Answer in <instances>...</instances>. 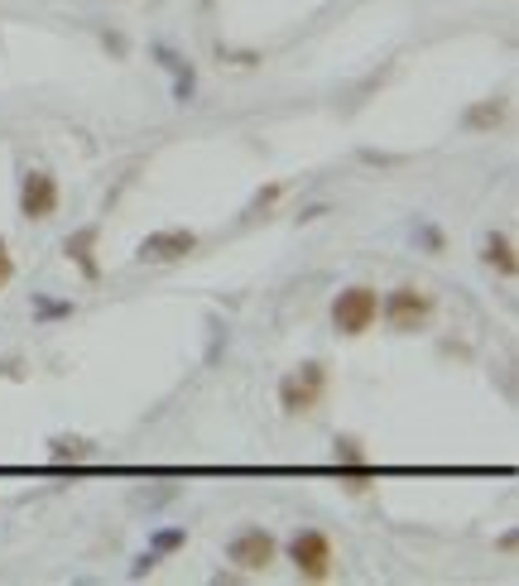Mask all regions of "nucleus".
<instances>
[{
	"instance_id": "nucleus-1",
	"label": "nucleus",
	"mask_w": 519,
	"mask_h": 586,
	"mask_svg": "<svg viewBox=\"0 0 519 586\" xmlns=\"http://www.w3.org/2000/svg\"><path fill=\"white\" fill-rule=\"evenodd\" d=\"M323 399H327V366H317V361H303L299 370H289V376L279 380V409H284L289 419L317 414Z\"/></svg>"
},
{
	"instance_id": "nucleus-2",
	"label": "nucleus",
	"mask_w": 519,
	"mask_h": 586,
	"mask_svg": "<svg viewBox=\"0 0 519 586\" xmlns=\"http://www.w3.org/2000/svg\"><path fill=\"white\" fill-rule=\"evenodd\" d=\"M433 313H437V303H433V293L429 289H419V284H399L390 289L380 299V317L390 323L394 332H423L433 323Z\"/></svg>"
},
{
	"instance_id": "nucleus-3",
	"label": "nucleus",
	"mask_w": 519,
	"mask_h": 586,
	"mask_svg": "<svg viewBox=\"0 0 519 586\" xmlns=\"http://www.w3.org/2000/svg\"><path fill=\"white\" fill-rule=\"evenodd\" d=\"M376 317H380V293L370 284H352L332 299V327H337L342 337H366V332L376 327Z\"/></svg>"
},
{
	"instance_id": "nucleus-4",
	"label": "nucleus",
	"mask_w": 519,
	"mask_h": 586,
	"mask_svg": "<svg viewBox=\"0 0 519 586\" xmlns=\"http://www.w3.org/2000/svg\"><path fill=\"white\" fill-rule=\"evenodd\" d=\"M289 563L303 582H327L332 572H337V553H332V539L323 529H299L294 539H289Z\"/></svg>"
},
{
	"instance_id": "nucleus-5",
	"label": "nucleus",
	"mask_w": 519,
	"mask_h": 586,
	"mask_svg": "<svg viewBox=\"0 0 519 586\" xmlns=\"http://www.w3.org/2000/svg\"><path fill=\"white\" fill-rule=\"evenodd\" d=\"M226 557L236 563V572H241V577H256V572H270L274 567L279 543H274L270 529L246 524V529H236V534L226 539Z\"/></svg>"
},
{
	"instance_id": "nucleus-6",
	"label": "nucleus",
	"mask_w": 519,
	"mask_h": 586,
	"mask_svg": "<svg viewBox=\"0 0 519 586\" xmlns=\"http://www.w3.org/2000/svg\"><path fill=\"white\" fill-rule=\"evenodd\" d=\"M58 203H63V188L48 169H30L20 178V217L24 221H48L53 211H58Z\"/></svg>"
},
{
	"instance_id": "nucleus-7",
	"label": "nucleus",
	"mask_w": 519,
	"mask_h": 586,
	"mask_svg": "<svg viewBox=\"0 0 519 586\" xmlns=\"http://www.w3.org/2000/svg\"><path fill=\"white\" fill-rule=\"evenodd\" d=\"M197 256V231H183V226H169V231H150L136 246V264H179Z\"/></svg>"
},
{
	"instance_id": "nucleus-8",
	"label": "nucleus",
	"mask_w": 519,
	"mask_h": 586,
	"mask_svg": "<svg viewBox=\"0 0 519 586\" xmlns=\"http://www.w3.org/2000/svg\"><path fill=\"white\" fill-rule=\"evenodd\" d=\"M154 58H159V68L173 77V101L188 106V101L197 97V73H193V63L183 58L179 48H169V44H154Z\"/></svg>"
},
{
	"instance_id": "nucleus-9",
	"label": "nucleus",
	"mask_w": 519,
	"mask_h": 586,
	"mask_svg": "<svg viewBox=\"0 0 519 586\" xmlns=\"http://www.w3.org/2000/svg\"><path fill=\"white\" fill-rule=\"evenodd\" d=\"M97 241H101V226H77V231L63 241V256L77 264L83 279H101V260H97Z\"/></svg>"
},
{
	"instance_id": "nucleus-10",
	"label": "nucleus",
	"mask_w": 519,
	"mask_h": 586,
	"mask_svg": "<svg viewBox=\"0 0 519 586\" xmlns=\"http://www.w3.org/2000/svg\"><path fill=\"white\" fill-rule=\"evenodd\" d=\"M482 260H486L496 274H505V279H515V274H519V250H515V241H510L505 231H490V236H486Z\"/></svg>"
},
{
	"instance_id": "nucleus-11",
	"label": "nucleus",
	"mask_w": 519,
	"mask_h": 586,
	"mask_svg": "<svg viewBox=\"0 0 519 586\" xmlns=\"http://www.w3.org/2000/svg\"><path fill=\"white\" fill-rule=\"evenodd\" d=\"M505 97H490V101H476L472 111H462V130H472V135H482V130H496L505 121Z\"/></svg>"
},
{
	"instance_id": "nucleus-12",
	"label": "nucleus",
	"mask_w": 519,
	"mask_h": 586,
	"mask_svg": "<svg viewBox=\"0 0 519 586\" xmlns=\"http://www.w3.org/2000/svg\"><path fill=\"white\" fill-rule=\"evenodd\" d=\"M337 476H342V486H346V490H356V496H361V490H370V486H376V466H370V462H356V466H337Z\"/></svg>"
},
{
	"instance_id": "nucleus-13",
	"label": "nucleus",
	"mask_w": 519,
	"mask_h": 586,
	"mask_svg": "<svg viewBox=\"0 0 519 586\" xmlns=\"http://www.w3.org/2000/svg\"><path fill=\"white\" fill-rule=\"evenodd\" d=\"M53 462H91V443H83V437H58V443H53Z\"/></svg>"
},
{
	"instance_id": "nucleus-14",
	"label": "nucleus",
	"mask_w": 519,
	"mask_h": 586,
	"mask_svg": "<svg viewBox=\"0 0 519 586\" xmlns=\"http://www.w3.org/2000/svg\"><path fill=\"white\" fill-rule=\"evenodd\" d=\"M414 246H423V250H429V256H443V250H447L443 231H437L433 221H419V226H414Z\"/></svg>"
},
{
	"instance_id": "nucleus-15",
	"label": "nucleus",
	"mask_w": 519,
	"mask_h": 586,
	"mask_svg": "<svg viewBox=\"0 0 519 586\" xmlns=\"http://www.w3.org/2000/svg\"><path fill=\"white\" fill-rule=\"evenodd\" d=\"M183 543H188V529H159V534L150 539V549H154L159 557H164V553H179Z\"/></svg>"
},
{
	"instance_id": "nucleus-16",
	"label": "nucleus",
	"mask_w": 519,
	"mask_h": 586,
	"mask_svg": "<svg viewBox=\"0 0 519 586\" xmlns=\"http://www.w3.org/2000/svg\"><path fill=\"white\" fill-rule=\"evenodd\" d=\"M332 462L337 466H356V462H366V452L356 437H337V447H332Z\"/></svg>"
},
{
	"instance_id": "nucleus-17",
	"label": "nucleus",
	"mask_w": 519,
	"mask_h": 586,
	"mask_svg": "<svg viewBox=\"0 0 519 586\" xmlns=\"http://www.w3.org/2000/svg\"><path fill=\"white\" fill-rule=\"evenodd\" d=\"M34 317H73V303H53V299H44V293H34Z\"/></svg>"
},
{
	"instance_id": "nucleus-18",
	"label": "nucleus",
	"mask_w": 519,
	"mask_h": 586,
	"mask_svg": "<svg viewBox=\"0 0 519 586\" xmlns=\"http://www.w3.org/2000/svg\"><path fill=\"white\" fill-rule=\"evenodd\" d=\"M10 279H15V256H10V246L0 241V293L10 289Z\"/></svg>"
},
{
	"instance_id": "nucleus-19",
	"label": "nucleus",
	"mask_w": 519,
	"mask_h": 586,
	"mask_svg": "<svg viewBox=\"0 0 519 586\" xmlns=\"http://www.w3.org/2000/svg\"><path fill=\"white\" fill-rule=\"evenodd\" d=\"M154 567H159V553L150 549V553H140V557H136V567H130V577H150Z\"/></svg>"
},
{
	"instance_id": "nucleus-20",
	"label": "nucleus",
	"mask_w": 519,
	"mask_h": 586,
	"mask_svg": "<svg viewBox=\"0 0 519 586\" xmlns=\"http://www.w3.org/2000/svg\"><path fill=\"white\" fill-rule=\"evenodd\" d=\"M279 197H284V183H270V188H260V193H256V211H260V207H274Z\"/></svg>"
},
{
	"instance_id": "nucleus-21",
	"label": "nucleus",
	"mask_w": 519,
	"mask_h": 586,
	"mask_svg": "<svg viewBox=\"0 0 519 586\" xmlns=\"http://www.w3.org/2000/svg\"><path fill=\"white\" fill-rule=\"evenodd\" d=\"M101 44H106V48H111V53H116V58H126V39H121V34H101Z\"/></svg>"
}]
</instances>
